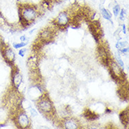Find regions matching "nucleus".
Returning <instances> with one entry per match:
<instances>
[{"label":"nucleus","mask_w":129,"mask_h":129,"mask_svg":"<svg viewBox=\"0 0 129 129\" xmlns=\"http://www.w3.org/2000/svg\"><path fill=\"white\" fill-rule=\"evenodd\" d=\"M51 36H52V32L50 31L49 30H44L41 33V38L43 40H48V39L51 38Z\"/></svg>","instance_id":"nucleus-10"},{"label":"nucleus","mask_w":129,"mask_h":129,"mask_svg":"<svg viewBox=\"0 0 129 129\" xmlns=\"http://www.w3.org/2000/svg\"><path fill=\"white\" fill-rule=\"evenodd\" d=\"M30 114H31V115L33 116H35L38 115L37 112L35 111V109H30Z\"/></svg>","instance_id":"nucleus-18"},{"label":"nucleus","mask_w":129,"mask_h":129,"mask_svg":"<svg viewBox=\"0 0 129 129\" xmlns=\"http://www.w3.org/2000/svg\"><path fill=\"white\" fill-rule=\"evenodd\" d=\"M64 126H65V128H66L69 129H74L78 128L76 122L74 121L73 120H69V121H66V122H65V123H64Z\"/></svg>","instance_id":"nucleus-7"},{"label":"nucleus","mask_w":129,"mask_h":129,"mask_svg":"<svg viewBox=\"0 0 129 129\" xmlns=\"http://www.w3.org/2000/svg\"><path fill=\"white\" fill-rule=\"evenodd\" d=\"M39 108L44 112H49L52 110V103L48 100H42L39 103Z\"/></svg>","instance_id":"nucleus-2"},{"label":"nucleus","mask_w":129,"mask_h":129,"mask_svg":"<svg viewBox=\"0 0 129 129\" xmlns=\"http://www.w3.org/2000/svg\"><path fill=\"white\" fill-rule=\"evenodd\" d=\"M20 14L25 21L28 22L35 20L38 16V12L35 8L32 7H27L23 9L22 12H21Z\"/></svg>","instance_id":"nucleus-1"},{"label":"nucleus","mask_w":129,"mask_h":129,"mask_svg":"<svg viewBox=\"0 0 129 129\" xmlns=\"http://www.w3.org/2000/svg\"><path fill=\"white\" fill-rule=\"evenodd\" d=\"M120 11H121V8H120V6L118 4H116L113 7V12H114V14L115 16H117L119 15Z\"/></svg>","instance_id":"nucleus-12"},{"label":"nucleus","mask_w":129,"mask_h":129,"mask_svg":"<svg viewBox=\"0 0 129 129\" xmlns=\"http://www.w3.org/2000/svg\"><path fill=\"white\" fill-rule=\"evenodd\" d=\"M27 43H23V42H21V43H17V44H14V48L16 49H18V48H21V47H23L24 46L26 45Z\"/></svg>","instance_id":"nucleus-14"},{"label":"nucleus","mask_w":129,"mask_h":129,"mask_svg":"<svg viewBox=\"0 0 129 129\" xmlns=\"http://www.w3.org/2000/svg\"><path fill=\"white\" fill-rule=\"evenodd\" d=\"M122 53H126L128 52V48H125V49H121V51Z\"/></svg>","instance_id":"nucleus-19"},{"label":"nucleus","mask_w":129,"mask_h":129,"mask_svg":"<svg viewBox=\"0 0 129 129\" xmlns=\"http://www.w3.org/2000/svg\"><path fill=\"white\" fill-rule=\"evenodd\" d=\"M56 21H57L58 24L60 25H62V26L66 25L69 21V18L67 13L65 11L60 13L59 15L58 16V17L56 18Z\"/></svg>","instance_id":"nucleus-3"},{"label":"nucleus","mask_w":129,"mask_h":129,"mask_svg":"<svg viewBox=\"0 0 129 129\" xmlns=\"http://www.w3.org/2000/svg\"><path fill=\"white\" fill-rule=\"evenodd\" d=\"M122 27H123V33H126V26H125V25H123Z\"/></svg>","instance_id":"nucleus-20"},{"label":"nucleus","mask_w":129,"mask_h":129,"mask_svg":"<svg viewBox=\"0 0 129 129\" xmlns=\"http://www.w3.org/2000/svg\"><path fill=\"white\" fill-rule=\"evenodd\" d=\"M120 19L123 21V18H124V16H126V11L123 10V9H121V11H120Z\"/></svg>","instance_id":"nucleus-15"},{"label":"nucleus","mask_w":129,"mask_h":129,"mask_svg":"<svg viewBox=\"0 0 129 129\" xmlns=\"http://www.w3.org/2000/svg\"><path fill=\"white\" fill-rule=\"evenodd\" d=\"M116 59H117V61L119 62V66H121V67H122L123 68V66H124V63L122 61V60L120 59V57L119 56H116Z\"/></svg>","instance_id":"nucleus-16"},{"label":"nucleus","mask_w":129,"mask_h":129,"mask_svg":"<svg viewBox=\"0 0 129 129\" xmlns=\"http://www.w3.org/2000/svg\"><path fill=\"white\" fill-rule=\"evenodd\" d=\"M121 121L123 124H125V125H127L128 124V114H127V115L125 114L124 115V113L123 112L121 114Z\"/></svg>","instance_id":"nucleus-11"},{"label":"nucleus","mask_w":129,"mask_h":129,"mask_svg":"<svg viewBox=\"0 0 129 129\" xmlns=\"http://www.w3.org/2000/svg\"><path fill=\"white\" fill-rule=\"evenodd\" d=\"M18 123L22 128H26L29 125V119L24 113L21 114L18 116Z\"/></svg>","instance_id":"nucleus-4"},{"label":"nucleus","mask_w":129,"mask_h":129,"mask_svg":"<svg viewBox=\"0 0 129 129\" xmlns=\"http://www.w3.org/2000/svg\"><path fill=\"white\" fill-rule=\"evenodd\" d=\"M13 82H14V85L16 88H18V87L20 86L21 82H22V76L19 73V72H16L14 73V77H13Z\"/></svg>","instance_id":"nucleus-6"},{"label":"nucleus","mask_w":129,"mask_h":129,"mask_svg":"<svg viewBox=\"0 0 129 129\" xmlns=\"http://www.w3.org/2000/svg\"><path fill=\"white\" fill-rule=\"evenodd\" d=\"M85 116L87 119H90V120H93V119H95L97 118V116L95 115L93 112H91L90 110H89V109L86 110V112L85 113Z\"/></svg>","instance_id":"nucleus-9"},{"label":"nucleus","mask_w":129,"mask_h":129,"mask_svg":"<svg viewBox=\"0 0 129 129\" xmlns=\"http://www.w3.org/2000/svg\"><path fill=\"white\" fill-rule=\"evenodd\" d=\"M126 45V42H119L116 43V47L117 49H121Z\"/></svg>","instance_id":"nucleus-13"},{"label":"nucleus","mask_w":129,"mask_h":129,"mask_svg":"<svg viewBox=\"0 0 129 129\" xmlns=\"http://www.w3.org/2000/svg\"><path fill=\"white\" fill-rule=\"evenodd\" d=\"M4 55L5 59L9 61V62H12L15 58V54L10 48H8L4 51Z\"/></svg>","instance_id":"nucleus-5"},{"label":"nucleus","mask_w":129,"mask_h":129,"mask_svg":"<svg viewBox=\"0 0 129 129\" xmlns=\"http://www.w3.org/2000/svg\"><path fill=\"white\" fill-rule=\"evenodd\" d=\"M101 13L102 14V16L105 18V19L111 21V18H112V14L108 10H107L105 8H101Z\"/></svg>","instance_id":"nucleus-8"},{"label":"nucleus","mask_w":129,"mask_h":129,"mask_svg":"<svg viewBox=\"0 0 129 129\" xmlns=\"http://www.w3.org/2000/svg\"><path fill=\"white\" fill-rule=\"evenodd\" d=\"M25 36H22V37H21V41H25Z\"/></svg>","instance_id":"nucleus-21"},{"label":"nucleus","mask_w":129,"mask_h":129,"mask_svg":"<svg viewBox=\"0 0 129 129\" xmlns=\"http://www.w3.org/2000/svg\"><path fill=\"white\" fill-rule=\"evenodd\" d=\"M25 51H26V49H21V50L19 51V52H18L19 55H21V56H24V53L25 52Z\"/></svg>","instance_id":"nucleus-17"}]
</instances>
